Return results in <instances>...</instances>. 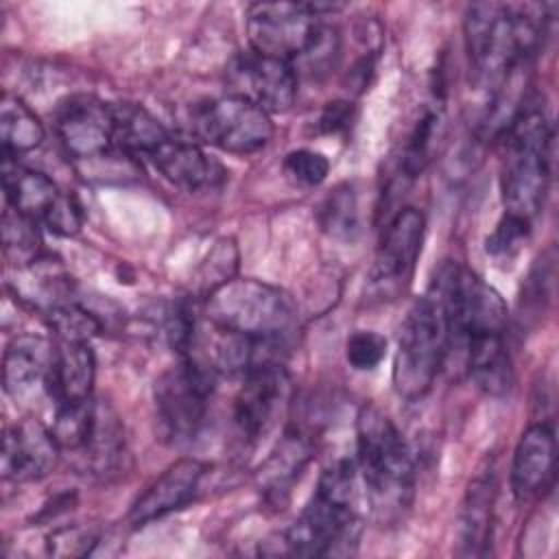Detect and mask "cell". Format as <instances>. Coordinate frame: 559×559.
Here are the masks:
<instances>
[{"mask_svg": "<svg viewBox=\"0 0 559 559\" xmlns=\"http://www.w3.org/2000/svg\"><path fill=\"white\" fill-rule=\"evenodd\" d=\"M349 118H352V107H349V103L336 100V103H330V105L323 109V114H321V118H319V127H321L325 133H336V131H341V129L347 127Z\"/></svg>", "mask_w": 559, "mask_h": 559, "instance_id": "39", "label": "cell"}, {"mask_svg": "<svg viewBox=\"0 0 559 559\" xmlns=\"http://www.w3.org/2000/svg\"><path fill=\"white\" fill-rule=\"evenodd\" d=\"M557 445L555 432L546 424L528 426L513 452L511 491L518 500H533L546 493L555 483Z\"/></svg>", "mask_w": 559, "mask_h": 559, "instance_id": "17", "label": "cell"}, {"mask_svg": "<svg viewBox=\"0 0 559 559\" xmlns=\"http://www.w3.org/2000/svg\"><path fill=\"white\" fill-rule=\"evenodd\" d=\"M2 245L9 260L17 266H31L39 253V231L37 221L15 212L7 205L2 214Z\"/></svg>", "mask_w": 559, "mask_h": 559, "instance_id": "27", "label": "cell"}, {"mask_svg": "<svg viewBox=\"0 0 559 559\" xmlns=\"http://www.w3.org/2000/svg\"><path fill=\"white\" fill-rule=\"evenodd\" d=\"M57 347L35 334L15 336L2 358V384L15 402L31 400L39 391L48 395V382L55 367Z\"/></svg>", "mask_w": 559, "mask_h": 559, "instance_id": "15", "label": "cell"}, {"mask_svg": "<svg viewBox=\"0 0 559 559\" xmlns=\"http://www.w3.org/2000/svg\"><path fill=\"white\" fill-rule=\"evenodd\" d=\"M100 542V533L96 526L72 524L57 528L48 535L46 550L52 557H85Z\"/></svg>", "mask_w": 559, "mask_h": 559, "instance_id": "33", "label": "cell"}, {"mask_svg": "<svg viewBox=\"0 0 559 559\" xmlns=\"http://www.w3.org/2000/svg\"><path fill=\"white\" fill-rule=\"evenodd\" d=\"M321 227L334 238H354L358 234V199L349 183H343L330 192L321 205Z\"/></svg>", "mask_w": 559, "mask_h": 559, "instance_id": "29", "label": "cell"}, {"mask_svg": "<svg viewBox=\"0 0 559 559\" xmlns=\"http://www.w3.org/2000/svg\"><path fill=\"white\" fill-rule=\"evenodd\" d=\"M448 358V317L432 286L413 301L400 334L393 360V389L404 400L424 397Z\"/></svg>", "mask_w": 559, "mask_h": 559, "instance_id": "5", "label": "cell"}, {"mask_svg": "<svg viewBox=\"0 0 559 559\" xmlns=\"http://www.w3.org/2000/svg\"><path fill=\"white\" fill-rule=\"evenodd\" d=\"M528 231H531V221H524L520 216L504 212V216L498 221L496 229L489 234L485 249L496 260L513 258L520 251V247L524 245V240L528 238Z\"/></svg>", "mask_w": 559, "mask_h": 559, "instance_id": "34", "label": "cell"}, {"mask_svg": "<svg viewBox=\"0 0 559 559\" xmlns=\"http://www.w3.org/2000/svg\"><path fill=\"white\" fill-rule=\"evenodd\" d=\"M502 135L500 188L504 212L533 221L544 205L550 181V122L539 107L524 105Z\"/></svg>", "mask_w": 559, "mask_h": 559, "instance_id": "4", "label": "cell"}, {"mask_svg": "<svg viewBox=\"0 0 559 559\" xmlns=\"http://www.w3.org/2000/svg\"><path fill=\"white\" fill-rule=\"evenodd\" d=\"M190 124L203 142L234 155L255 153L273 138L271 114L236 94L199 103Z\"/></svg>", "mask_w": 559, "mask_h": 559, "instance_id": "8", "label": "cell"}, {"mask_svg": "<svg viewBox=\"0 0 559 559\" xmlns=\"http://www.w3.org/2000/svg\"><path fill=\"white\" fill-rule=\"evenodd\" d=\"M92 413H94V397L87 402L55 406V419L50 430L61 450H70V452L83 450L90 435V426H92Z\"/></svg>", "mask_w": 559, "mask_h": 559, "instance_id": "28", "label": "cell"}, {"mask_svg": "<svg viewBox=\"0 0 559 559\" xmlns=\"http://www.w3.org/2000/svg\"><path fill=\"white\" fill-rule=\"evenodd\" d=\"M46 321L57 338L66 343H90L100 332V321L72 299L46 310Z\"/></svg>", "mask_w": 559, "mask_h": 559, "instance_id": "30", "label": "cell"}, {"mask_svg": "<svg viewBox=\"0 0 559 559\" xmlns=\"http://www.w3.org/2000/svg\"><path fill=\"white\" fill-rule=\"evenodd\" d=\"M124 452V430L118 413L105 400H94L92 426L81 450L85 465L96 476H109L118 469Z\"/></svg>", "mask_w": 559, "mask_h": 559, "instance_id": "24", "label": "cell"}, {"mask_svg": "<svg viewBox=\"0 0 559 559\" xmlns=\"http://www.w3.org/2000/svg\"><path fill=\"white\" fill-rule=\"evenodd\" d=\"M334 4L306 2H258L247 11V37L253 52L295 61L314 41L319 13Z\"/></svg>", "mask_w": 559, "mask_h": 559, "instance_id": "9", "label": "cell"}, {"mask_svg": "<svg viewBox=\"0 0 559 559\" xmlns=\"http://www.w3.org/2000/svg\"><path fill=\"white\" fill-rule=\"evenodd\" d=\"M229 94L242 96L266 114L288 111L297 98V72L290 61L242 52L227 68Z\"/></svg>", "mask_w": 559, "mask_h": 559, "instance_id": "12", "label": "cell"}, {"mask_svg": "<svg viewBox=\"0 0 559 559\" xmlns=\"http://www.w3.org/2000/svg\"><path fill=\"white\" fill-rule=\"evenodd\" d=\"M426 218L417 207L400 210L382 234L367 277V290L376 299H395L411 284L421 253Z\"/></svg>", "mask_w": 559, "mask_h": 559, "instance_id": "10", "label": "cell"}, {"mask_svg": "<svg viewBox=\"0 0 559 559\" xmlns=\"http://www.w3.org/2000/svg\"><path fill=\"white\" fill-rule=\"evenodd\" d=\"M205 314L221 330L266 341H286L297 325V308L288 293L247 277H231L210 290Z\"/></svg>", "mask_w": 559, "mask_h": 559, "instance_id": "6", "label": "cell"}, {"mask_svg": "<svg viewBox=\"0 0 559 559\" xmlns=\"http://www.w3.org/2000/svg\"><path fill=\"white\" fill-rule=\"evenodd\" d=\"M2 186L9 207L33 221H44L61 197L57 183L48 175L17 166L9 155H4L2 162Z\"/></svg>", "mask_w": 559, "mask_h": 559, "instance_id": "23", "label": "cell"}, {"mask_svg": "<svg viewBox=\"0 0 559 559\" xmlns=\"http://www.w3.org/2000/svg\"><path fill=\"white\" fill-rule=\"evenodd\" d=\"M59 452L61 448L50 428L33 417L22 419L4 432L0 459L2 478L15 483L39 480L55 469Z\"/></svg>", "mask_w": 559, "mask_h": 559, "instance_id": "14", "label": "cell"}, {"mask_svg": "<svg viewBox=\"0 0 559 559\" xmlns=\"http://www.w3.org/2000/svg\"><path fill=\"white\" fill-rule=\"evenodd\" d=\"M358 467L341 459L323 469L317 491L301 515L284 531L262 542L260 552L271 557H343L360 539V518L352 509Z\"/></svg>", "mask_w": 559, "mask_h": 559, "instance_id": "2", "label": "cell"}, {"mask_svg": "<svg viewBox=\"0 0 559 559\" xmlns=\"http://www.w3.org/2000/svg\"><path fill=\"white\" fill-rule=\"evenodd\" d=\"M437 127L439 116L435 111H428L417 120L402 155V170L406 173V177H415L426 168L432 153V142L437 138Z\"/></svg>", "mask_w": 559, "mask_h": 559, "instance_id": "31", "label": "cell"}, {"mask_svg": "<svg viewBox=\"0 0 559 559\" xmlns=\"http://www.w3.org/2000/svg\"><path fill=\"white\" fill-rule=\"evenodd\" d=\"M356 467L373 515L397 522L411 507L415 469L402 432L376 404H365L356 417Z\"/></svg>", "mask_w": 559, "mask_h": 559, "instance_id": "3", "label": "cell"}, {"mask_svg": "<svg viewBox=\"0 0 559 559\" xmlns=\"http://www.w3.org/2000/svg\"><path fill=\"white\" fill-rule=\"evenodd\" d=\"M44 223L57 236H74L83 225V207L74 197L61 194L59 201L46 214Z\"/></svg>", "mask_w": 559, "mask_h": 559, "instance_id": "38", "label": "cell"}, {"mask_svg": "<svg viewBox=\"0 0 559 559\" xmlns=\"http://www.w3.org/2000/svg\"><path fill=\"white\" fill-rule=\"evenodd\" d=\"M216 371L197 356H181L155 382V419L162 439L173 445L192 443L205 426Z\"/></svg>", "mask_w": 559, "mask_h": 559, "instance_id": "7", "label": "cell"}, {"mask_svg": "<svg viewBox=\"0 0 559 559\" xmlns=\"http://www.w3.org/2000/svg\"><path fill=\"white\" fill-rule=\"evenodd\" d=\"M463 360L469 378L487 395H504L513 382V365L504 332L478 334L465 341Z\"/></svg>", "mask_w": 559, "mask_h": 559, "instance_id": "22", "label": "cell"}, {"mask_svg": "<svg viewBox=\"0 0 559 559\" xmlns=\"http://www.w3.org/2000/svg\"><path fill=\"white\" fill-rule=\"evenodd\" d=\"M155 168L175 186L197 192L212 190L225 181V168L192 140L170 135L153 155Z\"/></svg>", "mask_w": 559, "mask_h": 559, "instance_id": "18", "label": "cell"}, {"mask_svg": "<svg viewBox=\"0 0 559 559\" xmlns=\"http://www.w3.org/2000/svg\"><path fill=\"white\" fill-rule=\"evenodd\" d=\"M284 170L295 183L306 186V188H314L328 177L330 162L325 159L323 153H317V151H310V148H297V151H290L286 155Z\"/></svg>", "mask_w": 559, "mask_h": 559, "instance_id": "36", "label": "cell"}, {"mask_svg": "<svg viewBox=\"0 0 559 559\" xmlns=\"http://www.w3.org/2000/svg\"><path fill=\"white\" fill-rule=\"evenodd\" d=\"M336 57H338V35L334 28L321 24L314 41L306 48V52H301L293 61V68H295L297 76L301 70L308 76H321L334 68Z\"/></svg>", "mask_w": 559, "mask_h": 559, "instance_id": "32", "label": "cell"}, {"mask_svg": "<svg viewBox=\"0 0 559 559\" xmlns=\"http://www.w3.org/2000/svg\"><path fill=\"white\" fill-rule=\"evenodd\" d=\"M496 500V467L487 459L472 476L459 513V544L463 555H485L491 539V513Z\"/></svg>", "mask_w": 559, "mask_h": 559, "instance_id": "19", "label": "cell"}, {"mask_svg": "<svg viewBox=\"0 0 559 559\" xmlns=\"http://www.w3.org/2000/svg\"><path fill=\"white\" fill-rule=\"evenodd\" d=\"M0 140L2 153L9 157L33 151L44 140V127L35 111L13 94H4L0 103Z\"/></svg>", "mask_w": 559, "mask_h": 559, "instance_id": "26", "label": "cell"}, {"mask_svg": "<svg viewBox=\"0 0 559 559\" xmlns=\"http://www.w3.org/2000/svg\"><path fill=\"white\" fill-rule=\"evenodd\" d=\"M94 378L96 358L90 343L59 341L48 382V397L55 402V406L92 400Z\"/></svg>", "mask_w": 559, "mask_h": 559, "instance_id": "20", "label": "cell"}, {"mask_svg": "<svg viewBox=\"0 0 559 559\" xmlns=\"http://www.w3.org/2000/svg\"><path fill=\"white\" fill-rule=\"evenodd\" d=\"M312 456V445L306 437L288 432L282 437L277 448L258 469V489L271 504H284L290 489Z\"/></svg>", "mask_w": 559, "mask_h": 559, "instance_id": "21", "label": "cell"}, {"mask_svg": "<svg viewBox=\"0 0 559 559\" xmlns=\"http://www.w3.org/2000/svg\"><path fill=\"white\" fill-rule=\"evenodd\" d=\"M114 116V144L127 153H144L153 155L170 133L164 124L142 105L120 100L111 103Z\"/></svg>", "mask_w": 559, "mask_h": 559, "instance_id": "25", "label": "cell"}, {"mask_svg": "<svg viewBox=\"0 0 559 559\" xmlns=\"http://www.w3.org/2000/svg\"><path fill=\"white\" fill-rule=\"evenodd\" d=\"M386 354V338L373 330H358L347 338L345 358L358 371L376 369Z\"/></svg>", "mask_w": 559, "mask_h": 559, "instance_id": "35", "label": "cell"}, {"mask_svg": "<svg viewBox=\"0 0 559 559\" xmlns=\"http://www.w3.org/2000/svg\"><path fill=\"white\" fill-rule=\"evenodd\" d=\"M55 131L70 157L76 162L94 159L114 144L111 103L90 94L70 96L55 114Z\"/></svg>", "mask_w": 559, "mask_h": 559, "instance_id": "13", "label": "cell"}, {"mask_svg": "<svg viewBox=\"0 0 559 559\" xmlns=\"http://www.w3.org/2000/svg\"><path fill=\"white\" fill-rule=\"evenodd\" d=\"M207 465L199 459H179L173 463L129 509V524L140 528L153 520H159L181 507H186L205 476Z\"/></svg>", "mask_w": 559, "mask_h": 559, "instance_id": "16", "label": "cell"}, {"mask_svg": "<svg viewBox=\"0 0 559 559\" xmlns=\"http://www.w3.org/2000/svg\"><path fill=\"white\" fill-rule=\"evenodd\" d=\"M236 262H238V251H236L234 242L231 240H221L210 251V258L203 264V271H201L203 293L207 295L216 286H221L227 280H231L234 271H236Z\"/></svg>", "mask_w": 559, "mask_h": 559, "instance_id": "37", "label": "cell"}, {"mask_svg": "<svg viewBox=\"0 0 559 559\" xmlns=\"http://www.w3.org/2000/svg\"><path fill=\"white\" fill-rule=\"evenodd\" d=\"M546 4L476 2L467 7L463 33L474 83L489 94L524 70L537 52L546 24Z\"/></svg>", "mask_w": 559, "mask_h": 559, "instance_id": "1", "label": "cell"}, {"mask_svg": "<svg viewBox=\"0 0 559 559\" xmlns=\"http://www.w3.org/2000/svg\"><path fill=\"white\" fill-rule=\"evenodd\" d=\"M290 395V378L280 360L262 362L242 376L234 400L231 424L242 448H253L269 435Z\"/></svg>", "mask_w": 559, "mask_h": 559, "instance_id": "11", "label": "cell"}]
</instances>
